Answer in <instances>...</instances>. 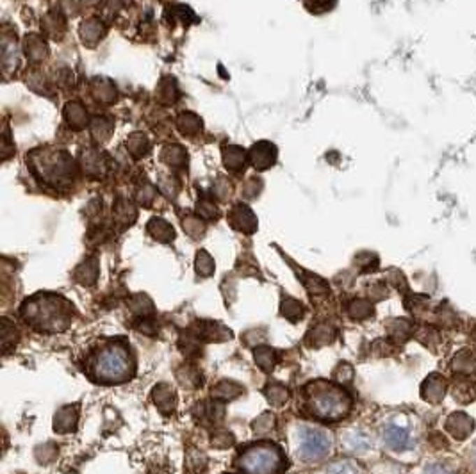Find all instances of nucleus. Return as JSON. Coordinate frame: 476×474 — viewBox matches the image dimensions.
I'll list each match as a JSON object with an SVG mask.
<instances>
[{"instance_id":"33","label":"nucleus","mask_w":476,"mask_h":474,"mask_svg":"<svg viewBox=\"0 0 476 474\" xmlns=\"http://www.w3.org/2000/svg\"><path fill=\"white\" fill-rule=\"evenodd\" d=\"M195 267L196 273H199L200 276H210L215 273V260H212V257H210L205 250H200L199 253H196Z\"/></svg>"},{"instance_id":"16","label":"nucleus","mask_w":476,"mask_h":474,"mask_svg":"<svg viewBox=\"0 0 476 474\" xmlns=\"http://www.w3.org/2000/svg\"><path fill=\"white\" fill-rule=\"evenodd\" d=\"M147 230L154 239L161 241V243H170L175 237L173 227L163 218H152L147 225Z\"/></svg>"},{"instance_id":"46","label":"nucleus","mask_w":476,"mask_h":474,"mask_svg":"<svg viewBox=\"0 0 476 474\" xmlns=\"http://www.w3.org/2000/svg\"><path fill=\"white\" fill-rule=\"evenodd\" d=\"M199 214L202 216V218L212 219L218 216V209H216L215 203L209 202V200H202V202H199Z\"/></svg>"},{"instance_id":"24","label":"nucleus","mask_w":476,"mask_h":474,"mask_svg":"<svg viewBox=\"0 0 476 474\" xmlns=\"http://www.w3.org/2000/svg\"><path fill=\"white\" fill-rule=\"evenodd\" d=\"M373 312V303L368 302V299H354L348 305V316L352 319H355V321H364V319L371 318Z\"/></svg>"},{"instance_id":"30","label":"nucleus","mask_w":476,"mask_h":474,"mask_svg":"<svg viewBox=\"0 0 476 474\" xmlns=\"http://www.w3.org/2000/svg\"><path fill=\"white\" fill-rule=\"evenodd\" d=\"M177 380L180 382V385L189 387V389H195L202 383V376H200L199 371L191 366H184L182 369L177 371Z\"/></svg>"},{"instance_id":"21","label":"nucleus","mask_w":476,"mask_h":474,"mask_svg":"<svg viewBox=\"0 0 476 474\" xmlns=\"http://www.w3.org/2000/svg\"><path fill=\"white\" fill-rule=\"evenodd\" d=\"M196 410L200 412L199 419L202 422H219L225 415V408L222 403H200Z\"/></svg>"},{"instance_id":"43","label":"nucleus","mask_w":476,"mask_h":474,"mask_svg":"<svg viewBox=\"0 0 476 474\" xmlns=\"http://www.w3.org/2000/svg\"><path fill=\"white\" fill-rule=\"evenodd\" d=\"M333 4H336V0H305L307 9H310L312 13H317V15L332 9Z\"/></svg>"},{"instance_id":"28","label":"nucleus","mask_w":476,"mask_h":474,"mask_svg":"<svg viewBox=\"0 0 476 474\" xmlns=\"http://www.w3.org/2000/svg\"><path fill=\"white\" fill-rule=\"evenodd\" d=\"M103 34V29H102V24H100L99 20H95V18H92V20H87L82 24V29H80V36H82L84 43H89L93 45L95 41L100 40V36Z\"/></svg>"},{"instance_id":"2","label":"nucleus","mask_w":476,"mask_h":474,"mask_svg":"<svg viewBox=\"0 0 476 474\" xmlns=\"http://www.w3.org/2000/svg\"><path fill=\"white\" fill-rule=\"evenodd\" d=\"M305 410L322 421H341L352 410V396L336 383L316 380L303 387Z\"/></svg>"},{"instance_id":"3","label":"nucleus","mask_w":476,"mask_h":474,"mask_svg":"<svg viewBox=\"0 0 476 474\" xmlns=\"http://www.w3.org/2000/svg\"><path fill=\"white\" fill-rule=\"evenodd\" d=\"M87 371L99 383H123L134 375L131 350L123 343H109L99 348L89 359Z\"/></svg>"},{"instance_id":"20","label":"nucleus","mask_w":476,"mask_h":474,"mask_svg":"<svg viewBox=\"0 0 476 474\" xmlns=\"http://www.w3.org/2000/svg\"><path fill=\"white\" fill-rule=\"evenodd\" d=\"M254 357H255V364H257L262 371L270 373L278 360V351L270 346H259L257 350L254 351Z\"/></svg>"},{"instance_id":"42","label":"nucleus","mask_w":476,"mask_h":474,"mask_svg":"<svg viewBox=\"0 0 476 474\" xmlns=\"http://www.w3.org/2000/svg\"><path fill=\"white\" fill-rule=\"evenodd\" d=\"M333 378L341 383H349L352 380H354V369H352L349 364H345V362L339 364V366L336 367V371H333Z\"/></svg>"},{"instance_id":"13","label":"nucleus","mask_w":476,"mask_h":474,"mask_svg":"<svg viewBox=\"0 0 476 474\" xmlns=\"http://www.w3.org/2000/svg\"><path fill=\"white\" fill-rule=\"evenodd\" d=\"M152 398H154L155 406H157L159 410L163 412L164 415H170L171 412L175 410V406H177V396H175V392L171 391V387L166 385V383H159V385H155L154 392H152Z\"/></svg>"},{"instance_id":"11","label":"nucleus","mask_w":476,"mask_h":474,"mask_svg":"<svg viewBox=\"0 0 476 474\" xmlns=\"http://www.w3.org/2000/svg\"><path fill=\"white\" fill-rule=\"evenodd\" d=\"M250 159L259 172H264V170L273 166L275 161H277V147L270 141H261V143L252 147Z\"/></svg>"},{"instance_id":"15","label":"nucleus","mask_w":476,"mask_h":474,"mask_svg":"<svg viewBox=\"0 0 476 474\" xmlns=\"http://www.w3.org/2000/svg\"><path fill=\"white\" fill-rule=\"evenodd\" d=\"M241 394L243 385H239L238 382H232V380H222L212 389V398L218 399V401H232Z\"/></svg>"},{"instance_id":"8","label":"nucleus","mask_w":476,"mask_h":474,"mask_svg":"<svg viewBox=\"0 0 476 474\" xmlns=\"http://www.w3.org/2000/svg\"><path fill=\"white\" fill-rule=\"evenodd\" d=\"M193 335L200 341H205V343H219V341H226V339L232 337L231 330H226L223 325L209 321V319L196 321L195 327H193Z\"/></svg>"},{"instance_id":"41","label":"nucleus","mask_w":476,"mask_h":474,"mask_svg":"<svg viewBox=\"0 0 476 474\" xmlns=\"http://www.w3.org/2000/svg\"><path fill=\"white\" fill-rule=\"evenodd\" d=\"M275 427V419L271 414H262L261 417L257 419V421L254 422V430L255 434H268V431H271V428Z\"/></svg>"},{"instance_id":"14","label":"nucleus","mask_w":476,"mask_h":474,"mask_svg":"<svg viewBox=\"0 0 476 474\" xmlns=\"http://www.w3.org/2000/svg\"><path fill=\"white\" fill-rule=\"evenodd\" d=\"M384 438L385 443L389 444V447H393V450H405L410 443V434L407 428L398 427V424H389V427L385 428Z\"/></svg>"},{"instance_id":"32","label":"nucleus","mask_w":476,"mask_h":474,"mask_svg":"<svg viewBox=\"0 0 476 474\" xmlns=\"http://www.w3.org/2000/svg\"><path fill=\"white\" fill-rule=\"evenodd\" d=\"M163 159L170 166H184L187 161V156L182 148L177 147V145H171V147H166L163 150Z\"/></svg>"},{"instance_id":"45","label":"nucleus","mask_w":476,"mask_h":474,"mask_svg":"<svg viewBox=\"0 0 476 474\" xmlns=\"http://www.w3.org/2000/svg\"><path fill=\"white\" fill-rule=\"evenodd\" d=\"M184 228L191 237H200L203 234V225L200 223L199 218H186L184 219Z\"/></svg>"},{"instance_id":"7","label":"nucleus","mask_w":476,"mask_h":474,"mask_svg":"<svg viewBox=\"0 0 476 474\" xmlns=\"http://www.w3.org/2000/svg\"><path fill=\"white\" fill-rule=\"evenodd\" d=\"M229 223L232 228L245 234H254L257 230V218H255L254 211L245 203H236L234 207L229 212Z\"/></svg>"},{"instance_id":"26","label":"nucleus","mask_w":476,"mask_h":474,"mask_svg":"<svg viewBox=\"0 0 476 474\" xmlns=\"http://www.w3.org/2000/svg\"><path fill=\"white\" fill-rule=\"evenodd\" d=\"M387 330H389V335L394 341L401 343V341H407V339L410 337V334H412V325H410L409 321H405V319H393V321L387 325Z\"/></svg>"},{"instance_id":"19","label":"nucleus","mask_w":476,"mask_h":474,"mask_svg":"<svg viewBox=\"0 0 476 474\" xmlns=\"http://www.w3.org/2000/svg\"><path fill=\"white\" fill-rule=\"evenodd\" d=\"M333 339H336V330L330 325L322 323L310 330V334L307 335V343L310 346H326V344L332 343Z\"/></svg>"},{"instance_id":"27","label":"nucleus","mask_w":476,"mask_h":474,"mask_svg":"<svg viewBox=\"0 0 476 474\" xmlns=\"http://www.w3.org/2000/svg\"><path fill=\"white\" fill-rule=\"evenodd\" d=\"M280 312H282V316H284V318L289 319V321H293V323H296V321H300V319L303 318L302 303L298 302V299H294V298H284V302H282Z\"/></svg>"},{"instance_id":"36","label":"nucleus","mask_w":476,"mask_h":474,"mask_svg":"<svg viewBox=\"0 0 476 474\" xmlns=\"http://www.w3.org/2000/svg\"><path fill=\"white\" fill-rule=\"evenodd\" d=\"M127 148L131 150V154L134 157H141L145 156L148 151V141L143 134H132L127 141Z\"/></svg>"},{"instance_id":"40","label":"nucleus","mask_w":476,"mask_h":474,"mask_svg":"<svg viewBox=\"0 0 476 474\" xmlns=\"http://www.w3.org/2000/svg\"><path fill=\"white\" fill-rule=\"evenodd\" d=\"M93 91H95V95L99 96V100H102V102H111L116 96L115 88H113L109 82H96L95 86H93Z\"/></svg>"},{"instance_id":"17","label":"nucleus","mask_w":476,"mask_h":474,"mask_svg":"<svg viewBox=\"0 0 476 474\" xmlns=\"http://www.w3.org/2000/svg\"><path fill=\"white\" fill-rule=\"evenodd\" d=\"M453 373L462 376H471L476 371V357L471 351H461L452 360Z\"/></svg>"},{"instance_id":"31","label":"nucleus","mask_w":476,"mask_h":474,"mask_svg":"<svg viewBox=\"0 0 476 474\" xmlns=\"http://www.w3.org/2000/svg\"><path fill=\"white\" fill-rule=\"evenodd\" d=\"M264 394H266L268 401H270L271 405H275V406L284 405V403L287 401V398H289V392H287V389L284 385H280V383L268 385L266 391H264Z\"/></svg>"},{"instance_id":"5","label":"nucleus","mask_w":476,"mask_h":474,"mask_svg":"<svg viewBox=\"0 0 476 474\" xmlns=\"http://www.w3.org/2000/svg\"><path fill=\"white\" fill-rule=\"evenodd\" d=\"M32 163L41 180L52 186H68L73 180V161L66 151H41V156H32Z\"/></svg>"},{"instance_id":"44","label":"nucleus","mask_w":476,"mask_h":474,"mask_svg":"<svg viewBox=\"0 0 476 474\" xmlns=\"http://www.w3.org/2000/svg\"><path fill=\"white\" fill-rule=\"evenodd\" d=\"M419 341L426 346H433V344L439 343V334L432 327H423L419 328Z\"/></svg>"},{"instance_id":"4","label":"nucleus","mask_w":476,"mask_h":474,"mask_svg":"<svg viewBox=\"0 0 476 474\" xmlns=\"http://www.w3.org/2000/svg\"><path fill=\"white\" fill-rule=\"evenodd\" d=\"M286 457L277 444H252L238 457V467L245 474H280L286 469Z\"/></svg>"},{"instance_id":"18","label":"nucleus","mask_w":476,"mask_h":474,"mask_svg":"<svg viewBox=\"0 0 476 474\" xmlns=\"http://www.w3.org/2000/svg\"><path fill=\"white\" fill-rule=\"evenodd\" d=\"M75 280L82 286H93L99 279V262L96 259H87L75 269Z\"/></svg>"},{"instance_id":"10","label":"nucleus","mask_w":476,"mask_h":474,"mask_svg":"<svg viewBox=\"0 0 476 474\" xmlns=\"http://www.w3.org/2000/svg\"><path fill=\"white\" fill-rule=\"evenodd\" d=\"M475 430V421L464 412H453L446 419V431L456 440H466Z\"/></svg>"},{"instance_id":"9","label":"nucleus","mask_w":476,"mask_h":474,"mask_svg":"<svg viewBox=\"0 0 476 474\" xmlns=\"http://www.w3.org/2000/svg\"><path fill=\"white\" fill-rule=\"evenodd\" d=\"M446 391H448V383H446L445 376L433 373L421 385V398L432 405H439L445 399Z\"/></svg>"},{"instance_id":"35","label":"nucleus","mask_w":476,"mask_h":474,"mask_svg":"<svg viewBox=\"0 0 476 474\" xmlns=\"http://www.w3.org/2000/svg\"><path fill=\"white\" fill-rule=\"evenodd\" d=\"M157 98L161 102H164V104H173L175 100H177V86H175L173 80L164 79L163 82L159 84Z\"/></svg>"},{"instance_id":"23","label":"nucleus","mask_w":476,"mask_h":474,"mask_svg":"<svg viewBox=\"0 0 476 474\" xmlns=\"http://www.w3.org/2000/svg\"><path fill=\"white\" fill-rule=\"evenodd\" d=\"M64 116H66V121L72 125L73 128H84L87 124V112L79 102H72L68 104L64 109Z\"/></svg>"},{"instance_id":"6","label":"nucleus","mask_w":476,"mask_h":474,"mask_svg":"<svg viewBox=\"0 0 476 474\" xmlns=\"http://www.w3.org/2000/svg\"><path fill=\"white\" fill-rule=\"evenodd\" d=\"M300 437H302L300 453H302V457L305 460H319L330 453L332 440H330V437L323 430L303 428Z\"/></svg>"},{"instance_id":"39","label":"nucleus","mask_w":476,"mask_h":474,"mask_svg":"<svg viewBox=\"0 0 476 474\" xmlns=\"http://www.w3.org/2000/svg\"><path fill=\"white\" fill-rule=\"evenodd\" d=\"M346 444H348L349 450L364 451L369 447V438L362 431H354V434H349L346 437Z\"/></svg>"},{"instance_id":"22","label":"nucleus","mask_w":476,"mask_h":474,"mask_svg":"<svg viewBox=\"0 0 476 474\" xmlns=\"http://www.w3.org/2000/svg\"><path fill=\"white\" fill-rule=\"evenodd\" d=\"M223 163H225L226 168H231V170H239L246 163V151L241 147L229 145V147L223 148Z\"/></svg>"},{"instance_id":"12","label":"nucleus","mask_w":476,"mask_h":474,"mask_svg":"<svg viewBox=\"0 0 476 474\" xmlns=\"http://www.w3.org/2000/svg\"><path fill=\"white\" fill-rule=\"evenodd\" d=\"M77 422H79V408L75 405H66L57 410L56 417H54V428L59 434H70V431H75Z\"/></svg>"},{"instance_id":"1","label":"nucleus","mask_w":476,"mask_h":474,"mask_svg":"<svg viewBox=\"0 0 476 474\" xmlns=\"http://www.w3.org/2000/svg\"><path fill=\"white\" fill-rule=\"evenodd\" d=\"M72 303L57 295H36L25 299L22 305V318L29 327L38 332L57 334L66 330L73 321Z\"/></svg>"},{"instance_id":"34","label":"nucleus","mask_w":476,"mask_h":474,"mask_svg":"<svg viewBox=\"0 0 476 474\" xmlns=\"http://www.w3.org/2000/svg\"><path fill=\"white\" fill-rule=\"evenodd\" d=\"M302 280H303V283H305L307 291H309L312 296L329 295V283H326L323 279H319V276H316V275L303 276L302 275Z\"/></svg>"},{"instance_id":"25","label":"nucleus","mask_w":476,"mask_h":474,"mask_svg":"<svg viewBox=\"0 0 476 474\" xmlns=\"http://www.w3.org/2000/svg\"><path fill=\"white\" fill-rule=\"evenodd\" d=\"M0 325H2V348H4V353L8 355L9 350L18 344L20 334H18V330H16L15 323H11L8 318H2Z\"/></svg>"},{"instance_id":"37","label":"nucleus","mask_w":476,"mask_h":474,"mask_svg":"<svg viewBox=\"0 0 476 474\" xmlns=\"http://www.w3.org/2000/svg\"><path fill=\"white\" fill-rule=\"evenodd\" d=\"M27 52L32 59L40 61L43 59L45 54H47V47H45L43 41L38 40L36 36H31L27 38Z\"/></svg>"},{"instance_id":"48","label":"nucleus","mask_w":476,"mask_h":474,"mask_svg":"<svg viewBox=\"0 0 476 474\" xmlns=\"http://www.w3.org/2000/svg\"><path fill=\"white\" fill-rule=\"evenodd\" d=\"M366 260H362L361 257H357V264L362 267L364 271H369V269H375V267L378 266V259L377 255H373V253H364Z\"/></svg>"},{"instance_id":"47","label":"nucleus","mask_w":476,"mask_h":474,"mask_svg":"<svg viewBox=\"0 0 476 474\" xmlns=\"http://www.w3.org/2000/svg\"><path fill=\"white\" fill-rule=\"evenodd\" d=\"M326 474H357V471H355L354 466H349L348 462H339L333 464V466L326 471Z\"/></svg>"},{"instance_id":"38","label":"nucleus","mask_w":476,"mask_h":474,"mask_svg":"<svg viewBox=\"0 0 476 474\" xmlns=\"http://www.w3.org/2000/svg\"><path fill=\"white\" fill-rule=\"evenodd\" d=\"M131 311L134 312V314L138 316H147V314H152L154 312V307H152V302L148 298H145V296H136L134 299L131 302Z\"/></svg>"},{"instance_id":"29","label":"nucleus","mask_w":476,"mask_h":474,"mask_svg":"<svg viewBox=\"0 0 476 474\" xmlns=\"http://www.w3.org/2000/svg\"><path fill=\"white\" fill-rule=\"evenodd\" d=\"M177 127L184 134H196L202 128V120L196 114H193V112H182L179 116V120H177Z\"/></svg>"}]
</instances>
